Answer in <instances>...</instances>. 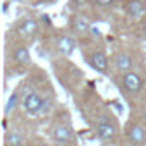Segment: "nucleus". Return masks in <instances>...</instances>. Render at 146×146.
I'll use <instances>...</instances> for the list:
<instances>
[{"label": "nucleus", "instance_id": "f257e3e1", "mask_svg": "<svg viewBox=\"0 0 146 146\" xmlns=\"http://www.w3.org/2000/svg\"><path fill=\"white\" fill-rule=\"evenodd\" d=\"M96 134H98V137L102 141L112 143L117 137V125L112 124L110 120H107V117H102L98 125H96Z\"/></svg>", "mask_w": 146, "mask_h": 146}, {"label": "nucleus", "instance_id": "f03ea898", "mask_svg": "<svg viewBox=\"0 0 146 146\" xmlns=\"http://www.w3.org/2000/svg\"><path fill=\"white\" fill-rule=\"evenodd\" d=\"M122 86L129 93H139L143 90V86H144V81H143V78L137 74V72L129 70V72H124L122 74Z\"/></svg>", "mask_w": 146, "mask_h": 146}, {"label": "nucleus", "instance_id": "7ed1b4c3", "mask_svg": "<svg viewBox=\"0 0 146 146\" xmlns=\"http://www.w3.org/2000/svg\"><path fill=\"white\" fill-rule=\"evenodd\" d=\"M43 105H45V100L38 95V93H29L24 100H23V108H24V112L26 113H29V115H36V113H40L41 110H43Z\"/></svg>", "mask_w": 146, "mask_h": 146}, {"label": "nucleus", "instance_id": "20e7f679", "mask_svg": "<svg viewBox=\"0 0 146 146\" xmlns=\"http://www.w3.org/2000/svg\"><path fill=\"white\" fill-rule=\"evenodd\" d=\"M113 65H115L117 70H120L122 74H124V72L132 70V67H134V58H132L129 53L120 52V53H117V55L113 57Z\"/></svg>", "mask_w": 146, "mask_h": 146}, {"label": "nucleus", "instance_id": "39448f33", "mask_svg": "<svg viewBox=\"0 0 146 146\" xmlns=\"http://www.w3.org/2000/svg\"><path fill=\"white\" fill-rule=\"evenodd\" d=\"M52 137L57 141V143H72L74 141V132L69 125H57L53 131H52Z\"/></svg>", "mask_w": 146, "mask_h": 146}, {"label": "nucleus", "instance_id": "423d86ee", "mask_svg": "<svg viewBox=\"0 0 146 146\" xmlns=\"http://www.w3.org/2000/svg\"><path fill=\"white\" fill-rule=\"evenodd\" d=\"M90 65L96 70V72H102L105 74L107 69H108V58L103 52H95L91 57H90Z\"/></svg>", "mask_w": 146, "mask_h": 146}, {"label": "nucleus", "instance_id": "0eeeda50", "mask_svg": "<svg viewBox=\"0 0 146 146\" xmlns=\"http://www.w3.org/2000/svg\"><path fill=\"white\" fill-rule=\"evenodd\" d=\"M57 48H58L60 53L70 55L72 52L76 50V40L72 38V36H69V35H62V36H58V40H57Z\"/></svg>", "mask_w": 146, "mask_h": 146}, {"label": "nucleus", "instance_id": "6e6552de", "mask_svg": "<svg viewBox=\"0 0 146 146\" xmlns=\"http://www.w3.org/2000/svg\"><path fill=\"white\" fill-rule=\"evenodd\" d=\"M127 137L134 146H141L146 141V131L141 125H131L127 129Z\"/></svg>", "mask_w": 146, "mask_h": 146}, {"label": "nucleus", "instance_id": "1a4fd4ad", "mask_svg": "<svg viewBox=\"0 0 146 146\" xmlns=\"http://www.w3.org/2000/svg\"><path fill=\"white\" fill-rule=\"evenodd\" d=\"M17 33L21 35V36H35L36 33H38V23L33 19V17H29V19H24L21 24H19V28H17Z\"/></svg>", "mask_w": 146, "mask_h": 146}, {"label": "nucleus", "instance_id": "9d476101", "mask_svg": "<svg viewBox=\"0 0 146 146\" xmlns=\"http://www.w3.org/2000/svg\"><path fill=\"white\" fill-rule=\"evenodd\" d=\"M12 58H14V62L21 64V65H28V64L31 62L29 48H28V46H17V48H14V52H12Z\"/></svg>", "mask_w": 146, "mask_h": 146}, {"label": "nucleus", "instance_id": "9b49d317", "mask_svg": "<svg viewBox=\"0 0 146 146\" xmlns=\"http://www.w3.org/2000/svg\"><path fill=\"white\" fill-rule=\"evenodd\" d=\"M125 11H127V14H129L131 17L137 19V17H141V16L144 14L146 7H144V4L141 2V0H131V2L127 4V7H125Z\"/></svg>", "mask_w": 146, "mask_h": 146}, {"label": "nucleus", "instance_id": "f8f14e48", "mask_svg": "<svg viewBox=\"0 0 146 146\" xmlns=\"http://www.w3.org/2000/svg\"><path fill=\"white\" fill-rule=\"evenodd\" d=\"M72 28H74V31L78 35H88L91 31L90 23L84 17H81V16H74V17H72Z\"/></svg>", "mask_w": 146, "mask_h": 146}, {"label": "nucleus", "instance_id": "ddd939ff", "mask_svg": "<svg viewBox=\"0 0 146 146\" xmlns=\"http://www.w3.org/2000/svg\"><path fill=\"white\" fill-rule=\"evenodd\" d=\"M5 141H7V146H23V136L17 132H9Z\"/></svg>", "mask_w": 146, "mask_h": 146}, {"label": "nucleus", "instance_id": "4468645a", "mask_svg": "<svg viewBox=\"0 0 146 146\" xmlns=\"http://www.w3.org/2000/svg\"><path fill=\"white\" fill-rule=\"evenodd\" d=\"M17 100H19V95H17V93H14V95H11V96H9V102H7V107H5V113H11V112H12V108H16Z\"/></svg>", "mask_w": 146, "mask_h": 146}, {"label": "nucleus", "instance_id": "2eb2a0df", "mask_svg": "<svg viewBox=\"0 0 146 146\" xmlns=\"http://www.w3.org/2000/svg\"><path fill=\"white\" fill-rule=\"evenodd\" d=\"M95 2H96L98 5H110L113 0H95Z\"/></svg>", "mask_w": 146, "mask_h": 146}]
</instances>
